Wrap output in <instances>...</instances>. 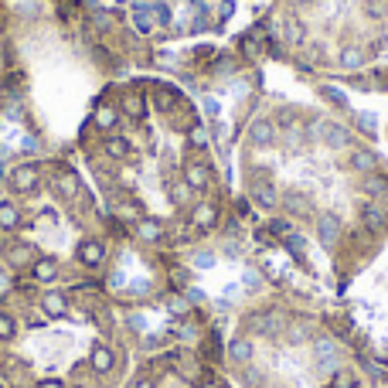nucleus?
<instances>
[{
  "mask_svg": "<svg viewBox=\"0 0 388 388\" xmlns=\"http://www.w3.org/2000/svg\"><path fill=\"white\" fill-rule=\"evenodd\" d=\"M116 215H119V218H126V222H136V218H140V208H136L133 201H119Z\"/></svg>",
  "mask_w": 388,
  "mask_h": 388,
  "instance_id": "obj_25",
  "label": "nucleus"
},
{
  "mask_svg": "<svg viewBox=\"0 0 388 388\" xmlns=\"http://www.w3.org/2000/svg\"><path fill=\"white\" fill-rule=\"evenodd\" d=\"M38 388H65V382H58V378H44V382H38Z\"/></svg>",
  "mask_w": 388,
  "mask_h": 388,
  "instance_id": "obj_38",
  "label": "nucleus"
},
{
  "mask_svg": "<svg viewBox=\"0 0 388 388\" xmlns=\"http://www.w3.org/2000/svg\"><path fill=\"white\" fill-rule=\"evenodd\" d=\"M184 184H188L191 191H204V188L211 184V170H208L204 164H197V160H191V164L184 167Z\"/></svg>",
  "mask_w": 388,
  "mask_h": 388,
  "instance_id": "obj_2",
  "label": "nucleus"
},
{
  "mask_svg": "<svg viewBox=\"0 0 388 388\" xmlns=\"http://www.w3.org/2000/svg\"><path fill=\"white\" fill-rule=\"evenodd\" d=\"M96 126H99V130H106V133H109V130H116V123H119V109L116 106H109V103H106V106H96Z\"/></svg>",
  "mask_w": 388,
  "mask_h": 388,
  "instance_id": "obj_13",
  "label": "nucleus"
},
{
  "mask_svg": "<svg viewBox=\"0 0 388 388\" xmlns=\"http://www.w3.org/2000/svg\"><path fill=\"white\" fill-rule=\"evenodd\" d=\"M41 310L48 317H65L69 313V297L65 293H44L41 297Z\"/></svg>",
  "mask_w": 388,
  "mask_h": 388,
  "instance_id": "obj_8",
  "label": "nucleus"
},
{
  "mask_svg": "<svg viewBox=\"0 0 388 388\" xmlns=\"http://www.w3.org/2000/svg\"><path fill=\"white\" fill-rule=\"evenodd\" d=\"M256 201H259V204H266V208L276 204V194L270 191V184H259V188H256Z\"/></svg>",
  "mask_w": 388,
  "mask_h": 388,
  "instance_id": "obj_28",
  "label": "nucleus"
},
{
  "mask_svg": "<svg viewBox=\"0 0 388 388\" xmlns=\"http://www.w3.org/2000/svg\"><path fill=\"white\" fill-rule=\"evenodd\" d=\"M358 126H361L364 133H375V126H378V119L371 116V113H361V116H358Z\"/></svg>",
  "mask_w": 388,
  "mask_h": 388,
  "instance_id": "obj_29",
  "label": "nucleus"
},
{
  "mask_svg": "<svg viewBox=\"0 0 388 388\" xmlns=\"http://www.w3.org/2000/svg\"><path fill=\"white\" fill-rule=\"evenodd\" d=\"M167 235V229L157 218H136V238L140 242H160Z\"/></svg>",
  "mask_w": 388,
  "mask_h": 388,
  "instance_id": "obj_5",
  "label": "nucleus"
},
{
  "mask_svg": "<svg viewBox=\"0 0 388 388\" xmlns=\"http://www.w3.org/2000/svg\"><path fill=\"white\" fill-rule=\"evenodd\" d=\"M324 140H327L330 147H348L351 133L344 130V126H324Z\"/></svg>",
  "mask_w": 388,
  "mask_h": 388,
  "instance_id": "obj_17",
  "label": "nucleus"
},
{
  "mask_svg": "<svg viewBox=\"0 0 388 388\" xmlns=\"http://www.w3.org/2000/svg\"><path fill=\"white\" fill-rule=\"evenodd\" d=\"M174 283H177V286H184V283H188V272H184V270H174Z\"/></svg>",
  "mask_w": 388,
  "mask_h": 388,
  "instance_id": "obj_39",
  "label": "nucleus"
},
{
  "mask_svg": "<svg viewBox=\"0 0 388 388\" xmlns=\"http://www.w3.org/2000/svg\"><path fill=\"white\" fill-rule=\"evenodd\" d=\"M191 147H204V130H191Z\"/></svg>",
  "mask_w": 388,
  "mask_h": 388,
  "instance_id": "obj_36",
  "label": "nucleus"
},
{
  "mask_svg": "<svg viewBox=\"0 0 388 388\" xmlns=\"http://www.w3.org/2000/svg\"><path fill=\"white\" fill-rule=\"evenodd\" d=\"M106 154L123 160V157H130V143H126L123 136H109V140H106Z\"/></svg>",
  "mask_w": 388,
  "mask_h": 388,
  "instance_id": "obj_21",
  "label": "nucleus"
},
{
  "mask_svg": "<svg viewBox=\"0 0 388 388\" xmlns=\"http://www.w3.org/2000/svg\"><path fill=\"white\" fill-rule=\"evenodd\" d=\"M55 184H58V191L65 194V197H76V194H78V177L72 174V170H62Z\"/></svg>",
  "mask_w": 388,
  "mask_h": 388,
  "instance_id": "obj_19",
  "label": "nucleus"
},
{
  "mask_svg": "<svg viewBox=\"0 0 388 388\" xmlns=\"http://www.w3.org/2000/svg\"><path fill=\"white\" fill-rule=\"evenodd\" d=\"M286 249H290L297 259H303V256H307V249H303V238H300V235H286Z\"/></svg>",
  "mask_w": 388,
  "mask_h": 388,
  "instance_id": "obj_27",
  "label": "nucleus"
},
{
  "mask_svg": "<svg viewBox=\"0 0 388 388\" xmlns=\"http://www.w3.org/2000/svg\"><path fill=\"white\" fill-rule=\"evenodd\" d=\"M327 388H358V378H354L351 371H337V375L327 382Z\"/></svg>",
  "mask_w": 388,
  "mask_h": 388,
  "instance_id": "obj_24",
  "label": "nucleus"
},
{
  "mask_svg": "<svg viewBox=\"0 0 388 388\" xmlns=\"http://www.w3.org/2000/svg\"><path fill=\"white\" fill-rule=\"evenodd\" d=\"M348 167H354V170H371L375 167V157L368 154V150H358V154H351Z\"/></svg>",
  "mask_w": 388,
  "mask_h": 388,
  "instance_id": "obj_22",
  "label": "nucleus"
},
{
  "mask_svg": "<svg viewBox=\"0 0 388 388\" xmlns=\"http://www.w3.org/2000/svg\"><path fill=\"white\" fill-rule=\"evenodd\" d=\"M324 96H327V99H330L334 106H348V99H344V96H341L337 89H330V85H324Z\"/></svg>",
  "mask_w": 388,
  "mask_h": 388,
  "instance_id": "obj_31",
  "label": "nucleus"
},
{
  "mask_svg": "<svg viewBox=\"0 0 388 388\" xmlns=\"http://www.w3.org/2000/svg\"><path fill=\"white\" fill-rule=\"evenodd\" d=\"M361 222H364V225H368V229H371L375 235H382V232L388 229L385 211H382V208H375V204H368V208L361 211Z\"/></svg>",
  "mask_w": 388,
  "mask_h": 388,
  "instance_id": "obj_12",
  "label": "nucleus"
},
{
  "mask_svg": "<svg viewBox=\"0 0 388 388\" xmlns=\"http://www.w3.org/2000/svg\"><path fill=\"white\" fill-rule=\"evenodd\" d=\"M215 222H218V208L215 204H197L191 215V225L194 229H215Z\"/></svg>",
  "mask_w": 388,
  "mask_h": 388,
  "instance_id": "obj_10",
  "label": "nucleus"
},
{
  "mask_svg": "<svg viewBox=\"0 0 388 388\" xmlns=\"http://www.w3.org/2000/svg\"><path fill=\"white\" fill-rule=\"evenodd\" d=\"M368 14H371V17H382V14H385V7H382L378 0H368Z\"/></svg>",
  "mask_w": 388,
  "mask_h": 388,
  "instance_id": "obj_35",
  "label": "nucleus"
},
{
  "mask_svg": "<svg viewBox=\"0 0 388 388\" xmlns=\"http://www.w3.org/2000/svg\"><path fill=\"white\" fill-rule=\"evenodd\" d=\"M229 354H232V361H238V364L252 361V341H245V337H238V341H232V348H229Z\"/></svg>",
  "mask_w": 388,
  "mask_h": 388,
  "instance_id": "obj_18",
  "label": "nucleus"
},
{
  "mask_svg": "<svg viewBox=\"0 0 388 388\" xmlns=\"http://www.w3.org/2000/svg\"><path fill=\"white\" fill-rule=\"evenodd\" d=\"M103 259H106V249H103V242H96V238H89V242H82L78 245V263L82 266H103Z\"/></svg>",
  "mask_w": 388,
  "mask_h": 388,
  "instance_id": "obj_3",
  "label": "nucleus"
},
{
  "mask_svg": "<svg viewBox=\"0 0 388 388\" xmlns=\"http://www.w3.org/2000/svg\"><path fill=\"white\" fill-rule=\"evenodd\" d=\"M150 10H154L157 24H167V21H170V10H167L164 3H150Z\"/></svg>",
  "mask_w": 388,
  "mask_h": 388,
  "instance_id": "obj_30",
  "label": "nucleus"
},
{
  "mask_svg": "<svg viewBox=\"0 0 388 388\" xmlns=\"http://www.w3.org/2000/svg\"><path fill=\"white\" fill-rule=\"evenodd\" d=\"M201 388H215V385H208V382H204V385H201Z\"/></svg>",
  "mask_w": 388,
  "mask_h": 388,
  "instance_id": "obj_41",
  "label": "nucleus"
},
{
  "mask_svg": "<svg viewBox=\"0 0 388 388\" xmlns=\"http://www.w3.org/2000/svg\"><path fill=\"white\" fill-rule=\"evenodd\" d=\"M211 263H215V256H211V252H197V256H194V266H201V270H208Z\"/></svg>",
  "mask_w": 388,
  "mask_h": 388,
  "instance_id": "obj_34",
  "label": "nucleus"
},
{
  "mask_svg": "<svg viewBox=\"0 0 388 388\" xmlns=\"http://www.w3.org/2000/svg\"><path fill=\"white\" fill-rule=\"evenodd\" d=\"M31 276H35L38 283H51V279L58 276V263H55V259H48V256H41V259L31 263Z\"/></svg>",
  "mask_w": 388,
  "mask_h": 388,
  "instance_id": "obj_11",
  "label": "nucleus"
},
{
  "mask_svg": "<svg viewBox=\"0 0 388 388\" xmlns=\"http://www.w3.org/2000/svg\"><path fill=\"white\" fill-rule=\"evenodd\" d=\"M317 232H320V245H334L337 242V235H341V222H337V215H324L320 218V225H317Z\"/></svg>",
  "mask_w": 388,
  "mask_h": 388,
  "instance_id": "obj_6",
  "label": "nucleus"
},
{
  "mask_svg": "<svg viewBox=\"0 0 388 388\" xmlns=\"http://www.w3.org/2000/svg\"><path fill=\"white\" fill-rule=\"evenodd\" d=\"M154 24H157V17H154V10H150V3H136L133 7V28L140 31V35H150L154 31Z\"/></svg>",
  "mask_w": 388,
  "mask_h": 388,
  "instance_id": "obj_9",
  "label": "nucleus"
},
{
  "mask_svg": "<svg viewBox=\"0 0 388 388\" xmlns=\"http://www.w3.org/2000/svg\"><path fill=\"white\" fill-rule=\"evenodd\" d=\"M170 201L174 204H188L191 201V188L188 184H170Z\"/></svg>",
  "mask_w": 388,
  "mask_h": 388,
  "instance_id": "obj_26",
  "label": "nucleus"
},
{
  "mask_svg": "<svg viewBox=\"0 0 388 388\" xmlns=\"http://www.w3.org/2000/svg\"><path fill=\"white\" fill-rule=\"evenodd\" d=\"M38 184H41V174L35 164H21V167L10 170V188L14 191H35Z\"/></svg>",
  "mask_w": 388,
  "mask_h": 388,
  "instance_id": "obj_1",
  "label": "nucleus"
},
{
  "mask_svg": "<svg viewBox=\"0 0 388 388\" xmlns=\"http://www.w3.org/2000/svg\"><path fill=\"white\" fill-rule=\"evenodd\" d=\"M7 263L17 266V270H21V266H31V263H35V249H31V245H10V249H7Z\"/></svg>",
  "mask_w": 388,
  "mask_h": 388,
  "instance_id": "obj_14",
  "label": "nucleus"
},
{
  "mask_svg": "<svg viewBox=\"0 0 388 388\" xmlns=\"http://www.w3.org/2000/svg\"><path fill=\"white\" fill-rule=\"evenodd\" d=\"M385 181H382V177H371V181H368V184H364V191L368 194H385Z\"/></svg>",
  "mask_w": 388,
  "mask_h": 388,
  "instance_id": "obj_33",
  "label": "nucleus"
},
{
  "mask_svg": "<svg viewBox=\"0 0 388 388\" xmlns=\"http://www.w3.org/2000/svg\"><path fill=\"white\" fill-rule=\"evenodd\" d=\"M14 334H17V320H14L10 313L0 310V341H10Z\"/></svg>",
  "mask_w": 388,
  "mask_h": 388,
  "instance_id": "obj_23",
  "label": "nucleus"
},
{
  "mask_svg": "<svg viewBox=\"0 0 388 388\" xmlns=\"http://www.w3.org/2000/svg\"><path fill=\"white\" fill-rule=\"evenodd\" d=\"M317 358H320V361H327V358L334 361V344H327V341H317Z\"/></svg>",
  "mask_w": 388,
  "mask_h": 388,
  "instance_id": "obj_32",
  "label": "nucleus"
},
{
  "mask_svg": "<svg viewBox=\"0 0 388 388\" xmlns=\"http://www.w3.org/2000/svg\"><path fill=\"white\" fill-rule=\"evenodd\" d=\"M89 364H92V371H96V375H109V371H113V364H116L113 348L96 344V348H92V358H89Z\"/></svg>",
  "mask_w": 388,
  "mask_h": 388,
  "instance_id": "obj_4",
  "label": "nucleus"
},
{
  "mask_svg": "<svg viewBox=\"0 0 388 388\" xmlns=\"http://www.w3.org/2000/svg\"><path fill=\"white\" fill-rule=\"evenodd\" d=\"M170 310H174V313H184V310H188V303H184V300H177V297H170Z\"/></svg>",
  "mask_w": 388,
  "mask_h": 388,
  "instance_id": "obj_37",
  "label": "nucleus"
},
{
  "mask_svg": "<svg viewBox=\"0 0 388 388\" xmlns=\"http://www.w3.org/2000/svg\"><path fill=\"white\" fill-rule=\"evenodd\" d=\"M249 140H252L256 147H272V140H276V130H272L270 119H259V123H252V130H249Z\"/></svg>",
  "mask_w": 388,
  "mask_h": 388,
  "instance_id": "obj_7",
  "label": "nucleus"
},
{
  "mask_svg": "<svg viewBox=\"0 0 388 388\" xmlns=\"http://www.w3.org/2000/svg\"><path fill=\"white\" fill-rule=\"evenodd\" d=\"M341 65L351 69V72L361 69V65H364V51H361V48H344V51H341Z\"/></svg>",
  "mask_w": 388,
  "mask_h": 388,
  "instance_id": "obj_20",
  "label": "nucleus"
},
{
  "mask_svg": "<svg viewBox=\"0 0 388 388\" xmlns=\"http://www.w3.org/2000/svg\"><path fill=\"white\" fill-rule=\"evenodd\" d=\"M17 225H21V211H17V204L0 201V229L10 232V229H17Z\"/></svg>",
  "mask_w": 388,
  "mask_h": 388,
  "instance_id": "obj_15",
  "label": "nucleus"
},
{
  "mask_svg": "<svg viewBox=\"0 0 388 388\" xmlns=\"http://www.w3.org/2000/svg\"><path fill=\"white\" fill-rule=\"evenodd\" d=\"M133 388H157V385H154V382H136Z\"/></svg>",
  "mask_w": 388,
  "mask_h": 388,
  "instance_id": "obj_40",
  "label": "nucleus"
},
{
  "mask_svg": "<svg viewBox=\"0 0 388 388\" xmlns=\"http://www.w3.org/2000/svg\"><path fill=\"white\" fill-rule=\"evenodd\" d=\"M123 109H126L133 119H143V113H147V99L136 96V92H126V96H123Z\"/></svg>",
  "mask_w": 388,
  "mask_h": 388,
  "instance_id": "obj_16",
  "label": "nucleus"
}]
</instances>
